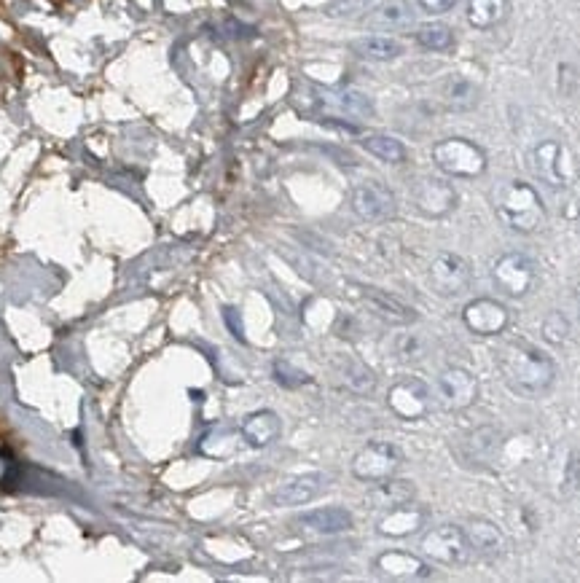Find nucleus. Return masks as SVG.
Returning a JSON list of instances; mask_svg holds the SVG:
<instances>
[{
	"mask_svg": "<svg viewBox=\"0 0 580 583\" xmlns=\"http://www.w3.org/2000/svg\"><path fill=\"white\" fill-rule=\"evenodd\" d=\"M497 369L508 390L521 398H540L556 379L554 358L532 342H511L497 352Z\"/></svg>",
	"mask_w": 580,
	"mask_h": 583,
	"instance_id": "obj_1",
	"label": "nucleus"
},
{
	"mask_svg": "<svg viewBox=\"0 0 580 583\" xmlns=\"http://www.w3.org/2000/svg\"><path fill=\"white\" fill-rule=\"evenodd\" d=\"M495 210L500 221L519 234H535L546 223V205L538 189L527 181H508L497 191Z\"/></svg>",
	"mask_w": 580,
	"mask_h": 583,
	"instance_id": "obj_2",
	"label": "nucleus"
},
{
	"mask_svg": "<svg viewBox=\"0 0 580 583\" xmlns=\"http://www.w3.org/2000/svg\"><path fill=\"white\" fill-rule=\"evenodd\" d=\"M433 164L449 178H478L487 172V151L468 138H446L433 146Z\"/></svg>",
	"mask_w": 580,
	"mask_h": 583,
	"instance_id": "obj_3",
	"label": "nucleus"
},
{
	"mask_svg": "<svg viewBox=\"0 0 580 583\" xmlns=\"http://www.w3.org/2000/svg\"><path fill=\"white\" fill-rule=\"evenodd\" d=\"M540 266L535 258H529L527 253H519V250H511L495 261L492 266V283L503 296H511V299H521L527 296L535 285H538Z\"/></svg>",
	"mask_w": 580,
	"mask_h": 583,
	"instance_id": "obj_4",
	"label": "nucleus"
},
{
	"mask_svg": "<svg viewBox=\"0 0 580 583\" xmlns=\"http://www.w3.org/2000/svg\"><path fill=\"white\" fill-rule=\"evenodd\" d=\"M529 162H532L535 175L543 183H548L551 189H567L572 183L575 164H572V156L567 151V146H562L559 140H543V143H538V146L532 148Z\"/></svg>",
	"mask_w": 580,
	"mask_h": 583,
	"instance_id": "obj_5",
	"label": "nucleus"
},
{
	"mask_svg": "<svg viewBox=\"0 0 580 583\" xmlns=\"http://www.w3.org/2000/svg\"><path fill=\"white\" fill-rule=\"evenodd\" d=\"M422 551L433 562L449 567L468 565L470 557H473L465 527H457V524H444V527H435V530L427 532L422 538Z\"/></svg>",
	"mask_w": 580,
	"mask_h": 583,
	"instance_id": "obj_6",
	"label": "nucleus"
},
{
	"mask_svg": "<svg viewBox=\"0 0 580 583\" xmlns=\"http://www.w3.org/2000/svg\"><path fill=\"white\" fill-rule=\"evenodd\" d=\"M478 398V379L468 369L449 366L435 379V401L446 412H465Z\"/></svg>",
	"mask_w": 580,
	"mask_h": 583,
	"instance_id": "obj_7",
	"label": "nucleus"
},
{
	"mask_svg": "<svg viewBox=\"0 0 580 583\" xmlns=\"http://www.w3.org/2000/svg\"><path fill=\"white\" fill-rule=\"evenodd\" d=\"M401 465V452L398 446L387 444V441H371L360 449L355 460H352V473L355 479L368 481V484H376V481H384L395 476Z\"/></svg>",
	"mask_w": 580,
	"mask_h": 583,
	"instance_id": "obj_8",
	"label": "nucleus"
},
{
	"mask_svg": "<svg viewBox=\"0 0 580 583\" xmlns=\"http://www.w3.org/2000/svg\"><path fill=\"white\" fill-rule=\"evenodd\" d=\"M387 406L395 417L406 422L425 420L430 412V387L417 377L398 379L387 393Z\"/></svg>",
	"mask_w": 580,
	"mask_h": 583,
	"instance_id": "obj_9",
	"label": "nucleus"
},
{
	"mask_svg": "<svg viewBox=\"0 0 580 583\" xmlns=\"http://www.w3.org/2000/svg\"><path fill=\"white\" fill-rule=\"evenodd\" d=\"M470 264L457 253H438L430 264V272H427V280H430V288H433L438 296H460L465 288L470 285Z\"/></svg>",
	"mask_w": 580,
	"mask_h": 583,
	"instance_id": "obj_10",
	"label": "nucleus"
},
{
	"mask_svg": "<svg viewBox=\"0 0 580 583\" xmlns=\"http://www.w3.org/2000/svg\"><path fill=\"white\" fill-rule=\"evenodd\" d=\"M462 323L470 334L476 336H500L511 323V312L503 301L497 299H473L462 309Z\"/></svg>",
	"mask_w": 580,
	"mask_h": 583,
	"instance_id": "obj_11",
	"label": "nucleus"
},
{
	"mask_svg": "<svg viewBox=\"0 0 580 583\" xmlns=\"http://www.w3.org/2000/svg\"><path fill=\"white\" fill-rule=\"evenodd\" d=\"M352 210L363 218V221L379 223L390 221L398 210L395 194L384 183L379 181H363L352 189Z\"/></svg>",
	"mask_w": 580,
	"mask_h": 583,
	"instance_id": "obj_12",
	"label": "nucleus"
},
{
	"mask_svg": "<svg viewBox=\"0 0 580 583\" xmlns=\"http://www.w3.org/2000/svg\"><path fill=\"white\" fill-rule=\"evenodd\" d=\"M411 199L419 213H425L427 218H444L457 207V189L444 178H422L414 183Z\"/></svg>",
	"mask_w": 580,
	"mask_h": 583,
	"instance_id": "obj_13",
	"label": "nucleus"
},
{
	"mask_svg": "<svg viewBox=\"0 0 580 583\" xmlns=\"http://www.w3.org/2000/svg\"><path fill=\"white\" fill-rule=\"evenodd\" d=\"M363 25L376 33H401L414 25V9L409 0H382L363 17Z\"/></svg>",
	"mask_w": 580,
	"mask_h": 583,
	"instance_id": "obj_14",
	"label": "nucleus"
},
{
	"mask_svg": "<svg viewBox=\"0 0 580 583\" xmlns=\"http://www.w3.org/2000/svg\"><path fill=\"white\" fill-rule=\"evenodd\" d=\"M328 484L323 473H301L296 479L285 481L277 492L272 495V503L280 508H290V506H307L312 500L320 495Z\"/></svg>",
	"mask_w": 580,
	"mask_h": 583,
	"instance_id": "obj_15",
	"label": "nucleus"
},
{
	"mask_svg": "<svg viewBox=\"0 0 580 583\" xmlns=\"http://www.w3.org/2000/svg\"><path fill=\"white\" fill-rule=\"evenodd\" d=\"M376 570L390 575V578H398V581H422V578L433 575V567L409 551H384L376 557Z\"/></svg>",
	"mask_w": 580,
	"mask_h": 583,
	"instance_id": "obj_16",
	"label": "nucleus"
},
{
	"mask_svg": "<svg viewBox=\"0 0 580 583\" xmlns=\"http://www.w3.org/2000/svg\"><path fill=\"white\" fill-rule=\"evenodd\" d=\"M358 296L371 312H376L379 318L390 320V323L406 326V323H414V320H417V312H414L409 304H403L401 299H395V296L379 291V288L358 285Z\"/></svg>",
	"mask_w": 580,
	"mask_h": 583,
	"instance_id": "obj_17",
	"label": "nucleus"
},
{
	"mask_svg": "<svg viewBox=\"0 0 580 583\" xmlns=\"http://www.w3.org/2000/svg\"><path fill=\"white\" fill-rule=\"evenodd\" d=\"M417 498V487H414V481L409 479H390L376 481L374 489L368 492L366 503L371 508H379V511H390V508H398L403 503H411V500Z\"/></svg>",
	"mask_w": 580,
	"mask_h": 583,
	"instance_id": "obj_18",
	"label": "nucleus"
},
{
	"mask_svg": "<svg viewBox=\"0 0 580 583\" xmlns=\"http://www.w3.org/2000/svg\"><path fill=\"white\" fill-rule=\"evenodd\" d=\"M411 503H414V500H411ZM411 503L390 508V511L382 516V522H379V532H382V535H390V538H406V535H414V532L422 530L427 522V511L419 506H411Z\"/></svg>",
	"mask_w": 580,
	"mask_h": 583,
	"instance_id": "obj_19",
	"label": "nucleus"
},
{
	"mask_svg": "<svg viewBox=\"0 0 580 583\" xmlns=\"http://www.w3.org/2000/svg\"><path fill=\"white\" fill-rule=\"evenodd\" d=\"M242 438L248 441L250 446H256V449H264L272 441H277L282 433V420L277 417V412L272 409H261V412L248 414L245 420H242Z\"/></svg>",
	"mask_w": 580,
	"mask_h": 583,
	"instance_id": "obj_20",
	"label": "nucleus"
},
{
	"mask_svg": "<svg viewBox=\"0 0 580 583\" xmlns=\"http://www.w3.org/2000/svg\"><path fill=\"white\" fill-rule=\"evenodd\" d=\"M299 524H304V527L312 532H320V535H339V532H350L355 519H352V514L347 508L325 506L301 514Z\"/></svg>",
	"mask_w": 580,
	"mask_h": 583,
	"instance_id": "obj_21",
	"label": "nucleus"
},
{
	"mask_svg": "<svg viewBox=\"0 0 580 583\" xmlns=\"http://www.w3.org/2000/svg\"><path fill=\"white\" fill-rule=\"evenodd\" d=\"M465 535H468V543L473 554L484 559H497L505 551V538L503 532L497 530V524H492L489 519H473V522L465 527Z\"/></svg>",
	"mask_w": 580,
	"mask_h": 583,
	"instance_id": "obj_22",
	"label": "nucleus"
},
{
	"mask_svg": "<svg viewBox=\"0 0 580 583\" xmlns=\"http://www.w3.org/2000/svg\"><path fill=\"white\" fill-rule=\"evenodd\" d=\"M511 14V0H470L468 11V25L476 30H495L497 25H503Z\"/></svg>",
	"mask_w": 580,
	"mask_h": 583,
	"instance_id": "obj_23",
	"label": "nucleus"
},
{
	"mask_svg": "<svg viewBox=\"0 0 580 583\" xmlns=\"http://www.w3.org/2000/svg\"><path fill=\"white\" fill-rule=\"evenodd\" d=\"M352 52L363 57V60L371 62H390L398 60L403 54V43L390 38V35L376 33V35H363L358 41H352Z\"/></svg>",
	"mask_w": 580,
	"mask_h": 583,
	"instance_id": "obj_24",
	"label": "nucleus"
},
{
	"mask_svg": "<svg viewBox=\"0 0 580 583\" xmlns=\"http://www.w3.org/2000/svg\"><path fill=\"white\" fill-rule=\"evenodd\" d=\"M360 146H363V151L374 156V159H379V162L403 164L409 159L406 146L398 138H390V135H366V138L360 140Z\"/></svg>",
	"mask_w": 580,
	"mask_h": 583,
	"instance_id": "obj_25",
	"label": "nucleus"
},
{
	"mask_svg": "<svg viewBox=\"0 0 580 583\" xmlns=\"http://www.w3.org/2000/svg\"><path fill=\"white\" fill-rule=\"evenodd\" d=\"M336 366V371H339V377H342V382L350 390H355V393H371L376 387V377L374 371L368 369L366 363L355 361V358H339V361L333 363Z\"/></svg>",
	"mask_w": 580,
	"mask_h": 583,
	"instance_id": "obj_26",
	"label": "nucleus"
},
{
	"mask_svg": "<svg viewBox=\"0 0 580 583\" xmlns=\"http://www.w3.org/2000/svg\"><path fill=\"white\" fill-rule=\"evenodd\" d=\"M325 103L333 105L336 111L347 113V116H358V119H371L374 116V103L363 92H355V89L331 92V95H325Z\"/></svg>",
	"mask_w": 580,
	"mask_h": 583,
	"instance_id": "obj_27",
	"label": "nucleus"
},
{
	"mask_svg": "<svg viewBox=\"0 0 580 583\" xmlns=\"http://www.w3.org/2000/svg\"><path fill=\"white\" fill-rule=\"evenodd\" d=\"M414 41L425 49V52H452L454 49V33L449 25H441V22H430V25L417 27L414 33Z\"/></svg>",
	"mask_w": 580,
	"mask_h": 583,
	"instance_id": "obj_28",
	"label": "nucleus"
},
{
	"mask_svg": "<svg viewBox=\"0 0 580 583\" xmlns=\"http://www.w3.org/2000/svg\"><path fill=\"white\" fill-rule=\"evenodd\" d=\"M478 103L476 84H470L465 78H452L446 84V105L452 111H470Z\"/></svg>",
	"mask_w": 580,
	"mask_h": 583,
	"instance_id": "obj_29",
	"label": "nucleus"
},
{
	"mask_svg": "<svg viewBox=\"0 0 580 583\" xmlns=\"http://www.w3.org/2000/svg\"><path fill=\"white\" fill-rule=\"evenodd\" d=\"M540 331H543V339H546L548 344L559 347V344H564L570 339V320L564 318L562 312H548L546 318H543Z\"/></svg>",
	"mask_w": 580,
	"mask_h": 583,
	"instance_id": "obj_30",
	"label": "nucleus"
},
{
	"mask_svg": "<svg viewBox=\"0 0 580 583\" xmlns=\"http://www.w3.org/2000/svg\"><path fill=\"white\" fill-rule=\"evenodd\" d=\"M274 379H277V382L285 387H301V385H309V382H312V379H309V374H304V371H299V369H293L288 361L274 363Z\"/></svg>",
	"mask_w": 580,
	"mask_h": 583,
	"instance_id": "obj_31",
	"label": "nucleus"
},
{
	"mask_svg": "<svg viewBox=\"0 0 580 583\" xmlns=\"http://www.w3.org/2000/svg\"><path fill=\"white\" fill-rule=\"evenodd\" d=\"M578 487H580V452H572L570 460H567V468H564L562 498H570V495H575V489Z\"/></svg>",
	"mask_w": 580,
	"mask_h": 583,
	"instance_id": "obj_32",
	"label": "nucleus"
},
{
	"mask_svg": "<svg viewBox=\"0 0 580 583\" xmlns=\"http://www.w3.org/2000/svg\"><path fill=\"white\" fill-rule=\"evenodd\" d=\"M371 0H331L325 6V14L328 17H352V14H360L366 9Z\"/></svg>",
	"mask_w": 580,
	"mask_h": 583,
	"instance_id": "obj_33",
	"label": "nucleus"
},
{
	"mask_svg": "<svg viewBox=\"0 0 580 583\" xmlns=\"http://www.w3.org/2000/svg\"><path fill=\"white\" fill-rule=\"evenodd\" d=\"M417 3L425 14H446V11H452L460 0H417Z\"/></svg>",
	"mask_w": 580,
	"mask_h": 583,
	"instance_id": "obj_34",
	"label": "nucleus"
},
{
	"mask_svg": "<svg viewBox=\"0 0 580 583\" xmlns=\"http://www.w3.org/2000/svg\"><path fill=\"white\" fill-rule=\"evenodd\" d=\"M398 358L401 361H419L422 358V350H417V342L414 339H401V347H398Z\"/></svg>",
	"mask_w": 580,
	"mask_h": 583,
	"instance_id": "obj_35",
	"label": "nucleus"
},
{
	"mask_svg": "<svg viewBox=\"0 0 580 583\" xmlns=\"http://www.w3.org/2000/svg\"><path fill=\"white\" fill-rule=\"evenodd\" d=\"M223 318H226V323H229V328H234V336L237 339H242V320H239V315H237V309H226L223 312Z\"/></svg>",
	"mask_w": 580,
	"mask_h": 583,
	"instance_id": "obj_36",
	"label": "nucleus"
},
{
	"mask_svg": "<svg viewBox=\"0 0 580 583\" xmlns=\"http://www.w3.org/2000/svg\"><path fill=\"white\" fill-rule=\"evenodd\" d=\"M575 307H578V320H580V285L575 288Z\"/></svg>",
	"mask_w": 580,
	"mask_h": 583,
	"instance_id": "obj_37",
	"label": "nucleus"
},
{
	"mask_svg": "<svg viewBox=\"0 0 580 583\" xmlns=\"http://www.w3.org/2000/svg\"><path fill=\"white\" fill-rule=\"evenodd\" d=\"M578 223H580V202H578Z\"/></svg>",
	"mask_w": 580,
	"mask_h": 583,
	"instance_id": "obj_38",
	"label": "nucleus"
}]
</instances>
